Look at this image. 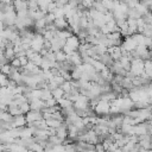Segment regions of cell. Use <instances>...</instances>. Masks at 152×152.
<instances>
[{
    "label": "cell",
    "mask_w": 152,
    "mask_h": 152,
    "mask_svg": "<svg viewBox=\"0 0 152 152\" xmlns=\"http://www.w3.org/2000/svg\"><path fill=\"white\" fill-rule=\"evenodd\" d=\"M131 71H133L135 76L142 75L145 72V61L140 58H133L131 61Z\"/></svg>",
    "instance_id": "1"
},
{
    "label": "cell",
    "mask_w": 152,
    "mask_h": 152,
    "mask_svg": "<svg viewBox=\"0 0 152 152\" xmlns=\"http://www.w3.org/2000/svg\"><path fill=\"white\" fill-rule=\"evenodd\" d=\"M94 110L97 115L108 114L110 112V102L107 100H100V101H97V104L95 106Z\"/></svg>",
    "instance_id": "2"
},
{
    "label": "cell",
    "mask_w": 152,
    "mask_h": 152,
    "mask_svg": "<svg viewBox=\"0 0 152 152\" xmlns=\"http://www.w3.org/2000/svg\"><path fill=\"white\" fill-rule=\"evenodd\" d=\"M138 46V43L135 42L134 37L133 36H127V37H124V40H122V44H121V48L128 52L133 51L135 48Z\"/></svg>",
    "instance_id": "3"
},
{
    "label": "cell",
    "mask_w": 152,
    "mask_h": 152,
    "mask_svg": "<svg viewBox=\"0 0 152 152\" xmlns=\"http://www.w3.org/2000/svg\"><path fill=\"white\" fill-rule=\"evenodd\" d=\"M25 118H26L27 122H33V121L43 119V112L42 110H36V109H30L25 114Z\"/></svg>",
    "instance_id": "4"
},
{
    "label": "cell",
    "mask_w": 152,
    "mask_h": 152,
    "mask_svg": "<svg viewBox=\"0 0 152 152\" xmlns=\"http://www.w3.org/2000/svg\"><path fill=\"white\" fill-rule=\"evenodd\" d=\"M107 52L110 55V57H112L114 61H119L120 57L122 56L121 45H120V46H109V48H107Z\"/></svg>",
    "instance_id": "5"
},
{
    "label": "cell",
    "mask_w": 152,
    "mask_h": 152,
    "mask_svg": "<svg viewBox=\"0 0 152 152\" xmlns=\"http://www.w3.org/2000/svg\"><path fill=\"white\" fill-rule=\"evenodd\" d=\"M26 118H25V114H20V115H17V116H13L11 124H12V127L15 128V127H21V126H25L26 125Z\"/></svg>",
    "instance_id": "6"
},
{
    "label": "cell",
    "mask_w": 152,
    "mask_h": 152,
    "mask_svg": "<svg viewBox=\"0 0 152 152\" xmlns=\"http://www.w3.org/2000/svg\"><path fill=\"white\" fill-rule=\"evenodd\" d=\"M66 59L71 61L75 65L82 64V57H81V55H80V52H78L77 50H75V51H74L72 53H70V55H66Z\"/></svg>",
    "instance_id": "7"
},
{
    "label": "cell",
    "mask_w": 152,
    "mask_h": 152,
    "mask_svg": "<svg viewBox=\"0 0 152 152\" xmlns=\"http://www.w3.org/2000/svg\"><path fill=\"white\" fill-rule=\"evenodd\" d=\"M66 44L70 45L74 50H77L81 42H80V38L77 37V34H71L69 38H66Z\"/></svg>",
    "instance_id": "8"
},
{
    "label": "cell",
    "mask_w": 152,
    "mask_h": 152,
    "mask_svg": "<svg viewBox=\"0 0 152 152\" xmlns=\"http://www.w3.org/2000/svg\"><path fill=\"white\" fill-rule=\"evenodd\" d=\"M13 6H14L15 12H18V11H26V10H28L27 0H13Z\"/></svg>",
    "instance_id": "9"
},
{
    "label": "cell",
    "mask_w": 152,
    "mask_h": 152,
    "mask_svg": "<svg viewBox=\"0 0 152 152\" xmlns=\"http://www.w3.org/2000/svg\"><path fill=\"white\" fill-rule=\"evenodd\" d=\"M53 24L56 25V27L58 30H64V28H66L69 26V23H68V20L65 18H56Z\"/></svg>",
    "instance_id": "10"
},
{
    "label": "cell",
    "mask_w": 152,
    "mask_h": 152,
    "mask_svg": "<svg viewBox=\"0 0 152 152\" xmlns=\"http://www.w3.org/2000/svg\"><path fill=\"white\" fill-rule=\"evenodd\" d=\"M100 61H101L104 65H107V66H110V65L113 64V62H114V59L110 57V55H109L108 52L102 53V55L100 56Z\"/></svg>",
    "instance_id": "11"
},
{
    "label": "cell",
    "mask_w": 152,
    "mask_h": 152,
    "mask_svg": "<svg viewBox=\"0 0 152 152\" xmlns=\"http://www.w3.org/2000/svg\"><path fill=\"white\" fill-rule=\"evenodd\" d=\"M4 55L5 57L11 62L14 57H15V51H14V48H11V46H7L5 48V51H4Z\"/></svg>",
    "instance_id": "12"
},
{
    "label": "cell",
    "mask_w": 152,
    "mask_h": 152,
    "mask_svg": "<svg viewBox=\"0 0 152 152\" xmlns=\"http://www.w3.org/2000/svg\"><path fill=\"white\" fill-rule=\"evenodd\" d=\"M45 121H46V125H48L49 127H53V128H57V127H59V126L62 125V122H63V121H61V120H57V119H53V118L46 119Z\"/></svg>",
    "instance_id": "13"
},
{
    "label": "cell",
    "mask_w": 152,
    "mask_h": 152,
    "mask_svg": "<svg viewBox=\"0 0 152 152\" xmlns=\"http://www.w3.org/2000/svg\"><path fill=\"white\" fill-rule=\"evenodd\" d=\"M93 7H94L95 10H97L99 12H101V13H106V12L108 11V10L106 8V6L103 5V2H102V1H99V0H95V1H94Z\"/></svg>",
    "instance_id": "14"
},
{
    "label": "cell",
    "mask_w": 152,
    "mask_h": 152,
    "mask_svg": "<svg viewBox=\"0 0 152 152\" xmlns=\"http://www.w3.org/2000/svg\"><path fill=\"white\" fill-rule=\"evenodd\" d=\"M51 93H52V96H53V97H55L57 101L64 96V90H63L61 87H57V88H55L53 90H51Z\"/></svg>",
    "instance_id": "15"
},
{
    "label": "cell",
    "mask_w": 152,
    "mask_h": 152,
    "mask_svg": "<svg viewBox=\"0 0 152 152\" xmlns=\"http://www.w3.org/2000/svg\"><path fill=\"white\" fill-rule=\"evenodd\" d=\"M58 104L61 108H68V107H71L74 104V102L69 99H65V97H62L58 100Z\"/></svg>",
    "instance_id": "16"
},
{
    "label": "cell",
    "mask_w": 152,
    "mask_h": 152,
    "mask_svg": "<svg viewBox=\"0 0 152 152\" xmlns=\"http://www.w3.org/2000/svg\"><path fill=\"white\" fill-rule=\"evenodd\" d=\"M56 53V61L57 62H64L66 59V53L63 51V50H58V51H55Z\"/></svg>",
    "instance_id": "17"
},
{
    "label": "cell",
    "mask_w": 152,
    "mask_h": 152,
    "mask_svg": "<svg viewBox=\"0 0 152 152\" xmlns=\"http://www.w3.org/2000/svg\"><path fill=\"white\" fill-rule=\"evenodd\" d=\"M63 90H64V93H70L71 91V89H72V87H71V83H70V81H64L61 86H59Z\"/></svg>",
    "instance_id": "18"
},
{
    "label": "cell",
    "mask_w": 152,
    "mask_h": 152,
    "mask_svg": "<svg viewBox=\"0 0 152 152\" xmlns=\"http://www.w3.org/2000/svg\"><path fill=\"white\" fill-rule=\"evenodd\" d=\"M142 20L146 23V24H152V12L151 11H147L145 12L142 15H141Z\"/></svg>",
    "instance_id": "19"
},
{
    "label": "cell",
    "mask_w": 152,
    "mask_h": 152,
    "mask_svg": "<svg viewBox=\"0 0 152 152\" xmlns=\"http://www.w3.org/2000/svg\"><path fill=\"white\" fill-rule=\"evenodd\" d=\"M10 71H11V63H6V64L0 65V72H2V74L8 76Z\"/></svg>",
    "instance_id": "20"
},
{
    "label": "cell",
    "mask_w": 152,
    "mask_h": 152,
    "mask_svg": "<svg viewBox=\"0 0 152 152\" xmlns=\"http://www.w3.org/2000/svg\"><path fill=\"white\" fill-rule=\"evenodd\" d=\"M19 108H20V110L23 112V114H26L30 109H31V107H30V102L28 101H26V102H23L20 106H19Z\"/></svg>",
    "instance_id": "21"
},
{
    "label": "cell",
    "mask_w": 152,
    "mask_h": 152,
    "mask_svg": "<svg viewBox=\"0 0 152 152\" xmlns=\"http://www.w3.org/2000/svg\"><path fill=\"white\" fill-rule=\"evenodd\" d=\"M10 63H11V65H12V66H15V68H20V66H21V63H20L19 57H14Z\"/></svg>",
    "instance_id": "22"
},
{
    "label": "cell",
    "mask_w": 152,
    "mask_h": 152,
    "mask_svg": "<svg viewBox=\"0 0 152 152\" xmlns=\"http://www.w3.org/2000/svg\"><path fill=\"white\" fill-rule=\"evenodd\" d=\"M58 103V101L55 99V97H51V99H49V100H46L45 101V107H50V106H56Z\"/></svg>",
    "instance_id": "23"
},
{
    "label": "cell",
    "mask_w": 152,
    "mask_h": 152,
    "mask_svg": "<svg viewBox=\"0 0 152 152\" xmlns=\"http://www.w3.org/2000/svg\"><path fill=\"white\" fill-rule=\"evenodd\" d=\"M94 1H95V0H82V5H83L87 10H89V8H91V7H93Z\"/></svg>",
    "instance_id": "24"
},
{
    "label": "cell",
    "mask_w": 152,
    "mask_h": 152,
    "mask_svg": "<svg viewBox=\"0 0 152 152\" xmlns=\"http://www.w3.org/2000/svg\"><path fill=\"white\" fill-rule=\"evenodd\" d=\"M62 50H63V51H64V52H65L66 55H70V53H72V52L75 51V50H74V49H72V48H71L70 45H68L66 43H65V45H64V46L62 48Z\"/></svg>",
    "instance_id": "25"
},
{
    "label": "cell",
    "mask_w": 152,
    "mask_h": 152,
    "mask_svg": "<svg viewBox=\"0 0 152 152\" xmlns=\"http://www.w3.org/2000/svg\"><path fill=\"white\" fill-rule=\"evenodd\" d=\"M106 148H104V146H103V144L102 142H96L95 144V151H100V152H103Z\"/></svg>",
    "instance_id": "26"
},
{
    "label": "cell",
    "mask_w": 152,
    "mask_h": 152,
    "mask_svg": "<svg viewBox=\"0 0 152 152\" xmlns=\"http://www.w3.org/2000/svg\"><path fill=\"white\" fill-rule=\"evenodd\" d=\"M19 59H20V63H21V66H25L27 63H28V58L26 57V56H21V57H19Z\"/></svg>",
    "instance_id": "27"
},
{
    "label": "cell",
    "mask_w": 152,
    "mask_h": 152,
    "mask_svg": "<svg viewBox=\"0 0 152 152\" xmlns=\"http://www.w3.org/2000/svg\"><path fill=\"white\" fill-rule=\"evenodd\" d=\"M0 2H2V4H13V0H0Z\"/></svg>",
    "instance_id": "28"
},
{
    "label": "cell",
    "mask_w": 152,
    "mask_h": 152,
    "mask_svg": "<svg viewBox=\"0 0 152 152\" xmlns=\"http://www.w3.org/2000/svg\"><path fill=\"white\" fill-rule=\"evenodd\" d=\"M148 50H150V55H151V57H152V45L148 46Z\"/></svg>",
    "instance_id": "29"
},
{
    "label": "cell",
    "mask_w": 152,
    "mask_h": 152,
    "mask_svg": "<svg viewBox=\"0 0 152 152\" xmlns=\"http://www.w3.org/2000/svg\"><path fill=\"white\" fill-rule=\"evenodd\" d=\"M150 11H151V12H152V7H150Z\"/></svg>",
    "instance_id": "30"
}]
</instances>
